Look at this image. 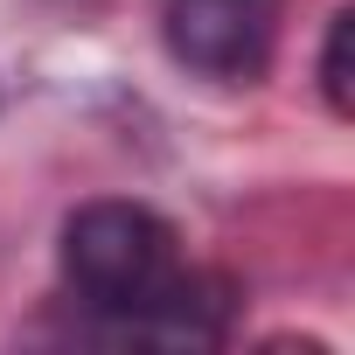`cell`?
I'll use <instances>...</instances> for the list:
<instances>
[{
  "instance_id": "6da1fadb",
  "label": "cell",
  "mask_w": 355,
  "mask_h": 355,
  "mask_svg": "<svg viewBox=\"0 0 355 355\" xmlns=\"http://www.w3.org/2000/svg\"><path fill=\"white\" fill-rule=\"evenodd\" d=\"M174 272V223L153 216L146 202H84L63 223V279L77 286L84 306L98 313H132L146 306Z\"/></svg>"
},
{
  "instance_id": "7a4b0ae2",
  "label": "cell",
  "mask_w": 355,
  "mask_h": 355,
  "mask_svg": "<svg viewBox=\"0 0 355 355\" xmlns=\"http://www.w3.org/2000/svg\"><path fill=\"white\" fill-rule=\"evenodd\" d=\"M160 42L189 77L258 84L279 49V0H167Z\"/></svg>"
},
{
  "instance_id": "3957f363",
  "label": "cell",
  "mask_w": 355,
  "mask_h": 355,
  "mask_svg": "<svg viewBox=\"0 0 355 355\" xmlns=\"http://www.w3.org/2000/svg\"><path fill=\"white\" fill-rule=\"evenodd\" d=\"M348 42H355V8L327 15V42H320V98L334 119L355 112V77H348Z\"/></svg>"
}]
</instances>
